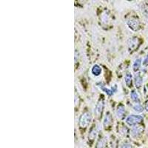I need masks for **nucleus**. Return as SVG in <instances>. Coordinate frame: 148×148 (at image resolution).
Listing matches in <instances>:
<instances>
[{
    "label": "nucleus",
    "mask_w": 148,
    "mask_h": 148,
    "mask_svg": "<svg viewBox=\"0 0 148 148\" xmlns=\"http://www.w3.org/2000/svg\"><path fill=\"white\" fill-rule=\"evenodd\" d=\"M91 118H92L91 114L89 112H85V113H82V115L79 119V127L81 128L88 127V126L90 125V123L91 121Z\"/></svg>",
    "instance_id": "f257e3e1"
},
{
    "label": "nucleus",
    "mask_w": 148,
    "mask_h": 148,
    "mask_svg": "<svg viewBox=\"0 0 148 148\" xmlns=\"http://www.w3.org/2000/svg\"><path fill=\"white\" fill-rule=\"evenodd\" d=\"M142 121H143V117L139 115H130V116H127L125 120L127 124L130 126L138 125Z\"/></svg>",
    "instance_id": "f03ea898"
},
{
    "label": "nucleus",
    "mask_w": 148,
    "mask_h": 148,
    "mask_svg": "<svg viewBox=\"0 0 148 148\" xmlns=\"http://www.w3.org/2000/svg\"><path fill=\"white\" fill-rule=\"evenodd\" d=\"M127 24L128 27L131 30L136 31L140 28V22L138 18L136 17H130L127 20Z\"/></svg>",
    "instance_id": "7ed1b4c3"
},
{
    "label": "nucleus",
    "mask_w": 148,
    "mask_h": 148,
    "mask_svg": "<svg viewBox=\"0 0 148 148\" xmlns=\"http://www.w3.org/2000/svg\"><path fill=\"white\" fill-rule=\"evenodd\" d=\"M139 46V40L136 37H133L128 42V49L130 51H136Z\"/></svg>",
    "instance_id": "20e7f679"
},
{
    "label": "nucleus",
    "mask_w": 148,
    "mask_h": 148,
    "mask_svg": "<svg viewBox=\"0 0 148 148\" xmlns=\"http://www.w3.org/2000/svg\"><path fill=\"white\" fill-rule=\"evenodd\" d=\"M104 100L100 99L99 101H98L97 104H96V108H95L94 113L96 117L99 118L100 116H101V113H102L103 112V110H104Z\"/></svg>",
    "instance_id": "39448f33"
},
{
    "label": "nucleus",
    "mask_w": 148,
    "mask_h": 148,
    "mask_svg": "<svg viewBox=\"0 0 148 148\" xmlns=\"http://www.w3.org/2000/svg\"><path fill=\"white\" fill-rule=\"evenodd\" d=\"M144 128L142 126H139V125H137V126H134L131 130V135L132 136L134 137V138H137L139 136H141V134L143 133Z\"/></svg>",
    "instance_id": "423d86ee"
},
{
    "label": "nucleus",
    "mask_w": 148,
    "mask_h": 148,
    "mask_svg": "<svg viewBox=\"0 0 148 148\" xmlns=\"http://www.w3.org/2000/svg\"><path fill=\"white\" fill-rule=\"evenodd\" d=\"M116 116L119 119H122L125 115V107L123 104H119L116 111Z\"/></svg>",
    "instance_id": "0eeeda50"
},
{
    "label": "nucleus",
    "mask_w": 148,
    "mask_h": 148,
    "mask_svg": "<svg viewBox=\"0 0 148 148\" xmlns=\"http://www.w3.org/2000/svg\"><path fill=\"white\" fill-rule=\"evenodd\" d=\"M112 122H113V119H112V116H111L110 113H108L106 114V116H105V118H104V123H103V125H104V128H108L110 127V125H112Z\"/></svg>",
    "instance_id": "6e6552de"
},
{
    "label": "nucleus",
    "mask_w": 148,
    "mask_h": 148,
    "mask_svg": "<svg viewBox=\"0 0 148 148\" xmlns=\"http://www.w3.org/2000/svg\"><path fill=\"white\" fill-rule=\"evenodd\" d=\"M99 88H100V89L102 90L104 92H106L108 96H112V95L114 94V92H116V90H117L116 86H114L113 88H110V89H109V88H106L105 87H104V86H103V85L99 86Z\"/></svg>",
    "instance_id": "1a4fd4ad"
},
{
    "label": "nucleus",
    "mask_w": 148,
    "mask_h": 148,
    "mask_svg": "<svg viewBox=\"0 0 148 148\" xmlns=\"http://www.w3.org/2000/svg\"><path fill=\"white\" fill-rule=\"evenodd\" d=\"M134 83L136 87L137 88H141V85H142V83H143V79L140 76L139 74H137L135 76V79H134Z\"/></svg>",
    "instance_id": "9d476101"
},
{
    "label": "nucleus",
    "mask_w": 148,
    "mask_h": 148,
    "mask_svg": "<svg viewBox=\"0 0 148 148\" xmlns=\"http://www.w3.org/2000/svg\"><path fill=\"white\" fill-rule=\"evenodd\" d=\"M125 82L126 85L128 88H130L132 85V82H133V76H132L131 73H127L125 75Z\"/></svg>",
    "instance_id": "9b49d317"
},
{
    "label": "nucleus",
    "mask_w": 148,
    "mask_h": 148,
    "mask_svg": "<svg viewBox=\"0 0 148 148\" xmlns=\"http://www.w3.org/2000/svg\"><path fill=\"white\" fill-rule=\"evenodd\" d=\"M91 72L92 73L96 76H99L100 74L101 73V68L99 65L98 64H95L92 66V69H91Z\"/></svg>",
    "instance_id": "f8f14e48"
},
{
    "label": "nucleus",
    "mask_w": 148,
    "mask_h": 148,
    "mask_svg": "<svg viewBox=\"0 0 148 148\" xmlns=\"http://www.w3.org/2000/svg\"><path fill=\"white\" fill-rule=\"evenodd\" d=\"M141 64V59H137L134 61V62L133 64V69L134 71H137L140 68Z\"/></svg>",
    "instance_id": "ddd939ff"
},
{
    "label": "nucleus",
    "mask_w": 148,
    "mask_h": 148,
    "mask_svg": "<svg viewBox=\"0 0 148 148\" xmlns=\"http://www.w3.org/2000/svg\"><path fill=\"white\" fill-rule=\"evenodd\" d=\"M130 97H131V99L135 102H138V101H139V96H138V92L136 91H132L131 93H130Z\"/></svg>",
    "instance_id": "4468645a"
},
{
    "label": "nucleus",
    "mask_w": 148,
    "mask_h": 148,
    "mask_svg": "<svg viewBox=\"0 0 148 148\" xmlns=\"http://www.w3.org/2000/svg\"><path fill=\"white\" fill-rule=\"evenodd\" d=\"M133 110L137 112V113H141V112H143V107L141 106V104L137 103V104H135L133 107Z\"/></svg>",
    "instance_id": "2eb2a0df"
},
{
    "label": "nucleus",
    "mask_w": 148,
    "mask_h": 148,
    "mask_svg": "<svg viewBox=\"0 0 148 148\" xmlns=\"http://www.w3.org/2000/svg\"><path fill=\"white\" fill-rule=\"evenodd\" d=\"M141 11L144 14V15L148 18V4H145L141 8Z\"/></svg>",
    "instance_id": "dca6fc26"
},
{
    "label": "nucleus",
    "mask_w": 148,
    "mask_h": 148,
    "mask_svg": "<svg viewBox=\"0 0 148 148\" xmlns=\"http://www.w3.org/2000/svg\"><path fill=\"white\" fill-rule=\"evenodd\" d=\"M96 135H97V133L95 130V129H92L89 134V139L91 140V141H93L96 138Z\"/></svg>",
    "instance_id": "f3484780"
},
{
    "label": "nucleus",
    "mask_w": 148,
    "mask_h": 148,
    "mask_svg": "<svg viewBox=\"0 0 148 148\" xmlns=\"http://www.w3.org/2000/svg\"><path fill=\"white\" fill-rule=\"evenodd\" d=\"M143 64L145 66H147L148 65V54H147V56H146V58L145 59V60H144Z\"/></svg>",
    "instance_id": "a211bd4d"
},
{
    "label": "nucleus",
    "mask_w": 148,
    "mask_h": 148,
    "mask_svg": "<svg viewBox=\"0 0 148 148\" xmlns=\"http://www.w3.org/2000/svg\"><path fill=\"white\" fill-rule=\"evenodd\" d=\"M121 147H131V145H130V144H125V145H123L122 146H121Z\"/></svg>",
    "instance_id": "6ab92c4d"
},
{
    "label": "nucleus",
    "mask_w": 148,
    "mask_h": 148,
    "mask_svg": "<svg viewBox=\"0 0 148 148\" xmlns=\"http://www.w3.org/2000/svg\"><path fill=\"white\" fill-rule=\"evenodd\" d=\"M145 109H146V110L148 112V100L147 101L146 104H145Z\"/></svg>",
    "instance_id": "aec40b11"
}]
</instances>
